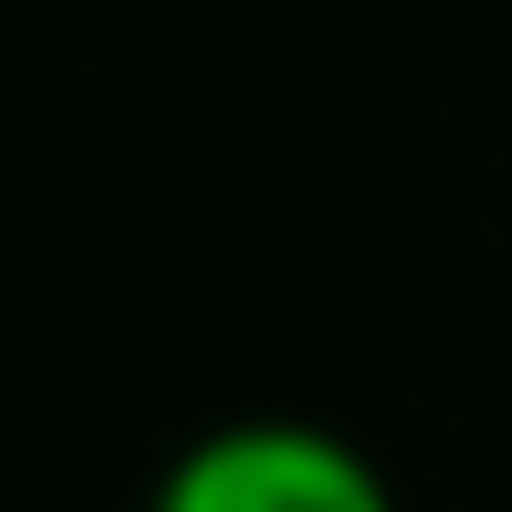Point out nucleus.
<instances>
[{
	"label": "nucleus",
	"mask_w": 512,
	"mask_h": 512,
	"mask_svg": "<svg viewBox=\"0 0 512 512\" xmlns=\"http://www.w3.org/2000/svg\"><path fill=\"white\" fill-rule=\"evenodd\" d=\"M147 512H398L387 471L345 429L314 418H230V429L189 439Z\"/></svg>",
	"instance_id": "f257e3e1"
}]
</instances>
